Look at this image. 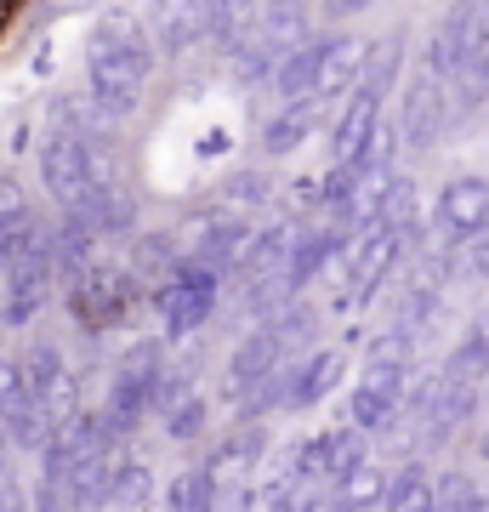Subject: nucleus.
I'll list each match as a JSON object with an SVG mask.
<instances>
[{"label": "nucleus", "instance_id": "f8f14e48", "mask_svg": "<svg viewBox=\"0 0 489 512\" xmlns=\"http://www.w3.org/2000/svg\"><path fill=\"white\" fill-rule=\"evenodd\" d=\"M69 217L80 222L97 245H109V239H131V234H137V194L120 188L114 177H103L86 200L69 205Z\"/></svg>", "mask_w": 489, "mask_h": 512}, {"label": "nucleus", "instance_id": "c85d7f7f", "mask_svg": "<svg viewBox=\"0 0 489 512\" xmlns=\"http://www.w3.org/2000/svg\"><path fill=\"white\" fill-rule=\"evenodd\" d=\"M478 456L489 461V427H484V433H478Z\"/></svg>", "mask_w": 489, "mask_h": 512}, {"label": "nucleus", "instance_id": "4be33fe9", "mask_svg": "<svg viewBox=\"0 0 489 512\" xmlns=\"http://www.w3.org/2000/svg\"><path fill=\"white\" fill-rule=\"evenodd\" d=\"M444 376H455V382H484L489 376V330L472 319L467 330H461V342L450 348V359H444Z\"/></svg>", "mask_w": 489, "mask_h": 512}, {"label": "nucleus", "instance_id": "cd10ccee", "mask_svg": "<svg viewBox=\"0 0 489 512\" xmlns=\"http://www.w3.org/2000/svg\"><path fill=\"white\" fill-rule=\"evenodd\" d=\"M359 6H370V0H330V12H359Z\"/></svg>", "mask_w": 489, "mask_h": 512}, {"label": "nucleus", "instance_id": "9d476101", "mask_svg": "<svg viewBox=\"0 0 489 512\" xmlns=\"http://www.w3.org/2000/svg\"><path fill=\"white\" fill-rule=\"evenodd\" d=\"M433 228L438 239L450 245H472L478 234H489V177H450L438 188V205H433Z\"/></svg>", "mask_w": 489, "mask_h": 512}, {"label": "nucleus", "instance_id": "1a4fd4ad", "mask_svg": "<svg viewBox=\"0 0 489 512\" xmlns=\"http://www.w3.org/2000/svg\"><path fill=\"white\" fill-rule=\"evenodd\" d=\"M364 461H370V444H364L359 427H330V433H319V439H308L296 450L290 478H308V484L330 490V484H342V478L353 473V467H364Z\"/></svg>", "mask_w": 489, "mask_h": 512}, {"label": "nucleus", "instance_id": "20e7f679", "mask_svg": "<svg viewBox=\"0 0 489 512\" xmlns=\"http://www.w3.org/2000/svg\"><path fill=\"white\" fill-rule=\"evenodd\" d=\"M165 348L160 342H131L126 359L114 365L109 376V393H103V421H109L120 439H131L148 416H154V404H160V382H165Z\"/></svg>", "mask_w": 489, "mask_h": 512}, {"label": "nucleus", "instance_id": "7ed1b4c3", "mask_svg": "<svg viewBox=\"0 0 489 512\" xmlns=\"http://www.w3.org/2000/svg\"><path fill=\"white\" fill-rule=\"evenodd\" d=\"M143 302V279L126 262H91L80 279L63 285V308L74 313V325L86 336H109L131 319V308Z\"/></svg>", "mask_w": 489, "mask_h": 512}, {"label": "nucleus", "instance_id": "f257e3e1", "mask_svg": "<svg viewBox=\"0 0 489 512\" xmlns=\"http://www.w3.org/2000/svg\"><path fill=\"white\" fill-rule=\"evenodd\" d=\"M160 69V46L143 23H103L86 46V109L103 131L126 126L137 103H143V86Z\"/></svg>", "mask_w": 489, "mask_h": 512}, {"label": "nucleus", "instance_id": "9b49d317", "mask_svg": "<svg viewBox=\"0 0 489 512\" xmlns=\"http://www.w3.org/2000/svg\"><path fill=\"white\" fill-rule=\"evenodd\" d=\"M251 222H245V211H234V205H222V211H211V217L188 234V256L200 262V268H211V274H234L239 262H245V245H251Z\"/></svg>", "mask_w": 489, "mask_h": 512}, {"label": "nucleus", "instance_id": "5701e85b", "mask_svg": "<svg viewBox=\"0 0 489 512\" xmlns=\"http://www.w3.org/2000/svg\"><path fill=\"white\" fill-rule=\"evenodd\" d=\"M325 501H330V490H319L308 478H285V484L268 495V512H325Z\"/></svg>", "mask_w": 489, "mask_h": 512}, {"label": "nucleus", "instance_id": "6e6552de", "mask_svg": "<svg viewBox=\"0 0 489 512\" xmlns=\"http://www.w3.org/2000/svg\"><path fill=\"white\" fill-rule=\"evenodd\" d=\"M154 416H160L165 439L171 444H200L205 433H211V393H205L188 370L165 365V382H160V404H154Z\"/></svg>", "mask_w": 489, "mask_h": 512}, {"label": "nucleus", "instance_id": "423d86ee", "mask_svg": "<svg viewBox=\"0 0 489 512\" xmlns=\"http://www.w3.org/2000/svg\"><path fill=\"white\" fill-rule=\"evenodd\" d=\"M290 365V342L273 325H256L251 336H239L228 353V393L239 410H268L279 404V376Z\"/></svg>", "mask_w": 489, "mask_h": 512}, {"label": "nucleus", "instance_id": "f3484780", "mask_svg": "<svg viewBox=\"0 0 489 512\" xmlns=\"http://www.w3.org/2000/svg\"><path fill=\"white\" fill-rule=\"evenodd\" d=\"M330 103H319V97H290V103H279V109L268 114V126H262V148H268V160H285V154H296V148L313 137V126L325 120Z\"/></svg>", "mask_w": 489, "mask_h": 512}, {"label": "nucleus", "instance_id": "bb28decb", "mask_svg": "<svg viewBox=\"0 0 489 512\" xmlns=\"http://www.w3.org/2000/svg\"><path fill=\"white\" fill-rule=\"evenodd\" d=\"M0 512H35V507H29V495L18 490V478H6V484H0Z\"/></svg>", "mask_w": 489, "mask_h": 512}, {"label": "nucleus", "instance_id": "4468645a", "mask_svg": "<svg viewBox=\"0 0 489 512\" xmlns=\"http://www.w3.org/2000/svg\"><path fill=\"white\" fill-rule=\"evenodd\" d=\"M347 251V234L336 228V222H319V228H296V239H290V262H285V279H290V296H302L313 285V279L325 274L330 262Z\"/></svg>", "mask_w": 489, "mask_h": 512}, {"label": "nucleus", "instance_id": "a878e982", "mask_svg": "<svg viewBox=\"0 0 489 512\" xmlns=\"http://www.w3.org/2000/svg\"><path fill=\"white\" fill-rule=\"evenodd\" d=\"M467 274L489 285V234H478V239L467 245Z\"/></svg>", "mask_w": 489, "mask_h": 512}, {"label": "nucleus", "instance_id": "393cba45", "mask_svg": "<svg viewBox=\"0 0 489 512\" xmlns=\"http://www.w3.org/2000/svg\"><path fill=\"white\" fill-rule=\"evenodd\" d=\"M262 444H268V439H262L256 427H245L239 439H228V444H222V450H217V461H211V467H234V473H239V467H251V461L262 456Z\"/></svg>", "mask_w": 489, "mask_h": 512}, {"label": "nucleus", "instance_id": "6ab92c4d", "mask_svg": "<svg viewBox=\"0 0 489 512\" xmlns=\"http://www.w3.org/2000/svg\"><path fill=\"white\" fill-rule=\"evenodd\" d=\"M399 416H404L399 393H381V387H370V382H359L353 399H347V427H359L364 439H370V433H393Z\"/></svg>", "mask_w": 489, "mask_h": 512}, {"label": "nucleus", "instance_id": "0eeeda50", "mask_svg": "<svg viewBox=\"0 0 489 512\" xmlns=\"http://www.w3.org/2000/svg\"><path fill=\"white\" fill-rule=\"evenodd\" d=\"M450 126H455L450 86H444V80H433L427 69H416V80H410V86H404V97H399V120H393L399 143L404 148H433Z\"/></svg>", "mask_w": 489, "mask_h": 512}, {"label": "nucleus", "instance_id": "ddd939ff", "mask_svg": "<svg viewBox=\"0 0 489 512\" xmlns=\"http://www.w3.org/2000/svg\"><path fill=\"white\" fill-rule=\"evenodd\" d=\"M245 40H256L262 52H273L279 63H285L296 46L313 40V12L302 6V0H268V6L245 23Z\"/></svg>", "mask_w": 489, "mask_h": 512}, {"label": "nucleus", "instance_id": "412c9836", "mask_svg": "<svg viewBox=\"0 0 489 512\" xmlns=\"http://www.w3.org/2000/svg\"><path fill=\"white\" fill-rule=\"evenodd\" d=\"M217 473L211 467H188V473L171 478L165 490V512H217Z\"/></svg>", "mask_w": 489, "mask_h": 512}, {"label": "nucleus", "instance_id": "473e14b6", "mask_svg": "<svg viewBox=\"0 0 489 512\" xmlns=\"http://www.w3.org/2000/svg\"><path fill=\"white\" fill-rule=\"evenodd\" d=\"M0 177H6V171H0Z\"/></svg>", "mask_w": 489, "mask_h": 512}, {"label": "nucleus", "instance_id": "2eb2a0df", "mask_svg": "<svg viewBox=\"0 0 489 512\" xmlns=\"http://www.w3.org/2000/svg\"><path fill=\"white\" fill-rule=\"evenodd\" d=\"M18 376H23V387H29L40 404H52V410L69 416V359H63L57 342H46V336L29 342V348L18 353Z\"/></svg>", "mask_w": 489, "mask_h": 512}, {"label": "nucleus", "instance_id": "b1692460", "mask_svg": "<svg viewBox=\"0 0 489 512\" xmlns=\"http://www.w3.org/2000/svg\"><path fill=\"white\" fill-rule=\"evenodd\" d=\"M273 188H268V177L256 171V165H245V171H228L222 177V200L234 205V211H251V205H262Z\"/></svg>", "mask_w": 489, "mask_h": 512}, {"label": "nucleus", "instance_id": "dca6fc26", "mask_svg": "<svg viewBox=\"0 0 489 512\" xmlns=\"http://www.w3.org/2000/svg\"><path fill=\"white\" fill-rule=\"evenodd\" d=\"M376 126H381V92L353 86V92L342 97L336 120H330V160H353V154L376 137Z\"/></svg>", "mask_w": 489, "mask_h": 512}, {"label": "nucleus", "instance_id": "39448f33", "mask_svg": "<svg viewBox=\"0 0 489 512\" xmlns=\"http://www.w3.org/2000/svg\"><path fill=\"white\" fill-rule=\"evenodd\" d=\"M217 302H222V274L200 268L194 256H182L177 268L154 285V313H160L165 342H188L194 330H205Z\"/></svg>", "mask_w": 489, "mask_h": 512}, {"label": "nucleus", "instance_id": "c756f323", "mask_svg": "<svg viewBox=\"0 0 489 512\" xmlns=\"http://www.w3.org/2000/svg\"><path fill=\"white\" fill-rule=\"evenodd\" d=\"M484 399H489V387H484Z\"/></svg>", "mask_w": 489, "mask_h": 512}, {"label": "nucleus", "instance_id": "f03ea898", "mask_svg": "<svg viewBox=\"0 0 489 512\" xmlns=\"http://www.w3.org/2000/svg\"><path fill=\"white\" fill-rule=\"evenodd\" d=\"M103 137H109V131L91 120L86 97H80V103L63 97V103L52 109V131L40 137V188L52 194L57 211H69L74 200H86L91 188L109 177Z\"/></svg>", "mask_w": 489, "mask_h": 512}, {"label": "nucleus", "instance_id": "a211bd4d", "mask_svg": "<svg viewBox=\"0 0 489 512\" xmlns=\"http://www.w3.org/2000/svg\"><path fill=\"white\" fill-rule=\"evenodd\" d=\"M342 376V359L336 353H308V359H290L285 376H279V410H308L336 387Z\"/></svg>", "mask_w": 489, "mask_h": 512}, {"label": "nucleus", "instance_id": "2f4dec72", "mask_svg": "<svg viewBox=\"0 0 489 512\" xmlns=\"http://www.w3.org/2000/svg\"><path fill=\"white\" fill-rule=\"evenodd\" d=\"M484 495H489V484H484Z\"/></svg>", "mask_w": 489, "mask_h": 512}, {"label": "nucleus", "instance_id": "7c9ffc66", "mask_svg": "<svg viewBox=\"0 0 489 512\" xmlns=\"http://www.w3.org/2000/svg\"><path fill=\"white\" fill-rule=\"evenodd\" d=\"M484 12H489V0H484Z\"/></svg>", "mask_w": 489, "mask_h": 512}, {"label": "nucleus", "instance_id": "aec40b11", "mask_svg": "<svg viewBox=\"0 0 489 512\" xmlns=\"http://www.w3.org/2000/svg\"><path fill=\"white\" fill-rule=\"evenodd\" d=\"M438 507V490L427 467H399L387 473V495H381V512H433Z\"/></svg>", "mask_w": 489, "mask_h": 512}]
</instances>
